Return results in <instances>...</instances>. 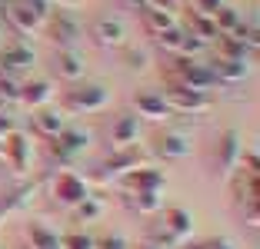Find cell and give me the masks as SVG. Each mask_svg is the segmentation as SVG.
Returning a JSON list of instances; mask_svg holds the SVG:
<instances>
[{
  "label": "cell",
  "mask_w": 260,
  "mask_h": 249,
  "mask_svg": "<svg viewBox=\"0 0 260 249\" xmlns=\"http://www.w3.org/2000/svg\"><path fill=\"white\" fill-rule=\"evenodd\" d=\"M210 20H214V27H217V37H230V33L240 27V20H244V17H240L237 10H230V7H220L214 17H210Z\"/></svg>",
  "instance_id": "4316f807"
},
{
  "label": "cell",
  "mask_w": 260,
  "mask_h": 249,
  "mask_svg": "<svg viewBox=\"0 0 260 249\" xmlns=\"http://www.w3.org/2000/svg\"><path fill=\"white\" fill-rule=\"evenodd\" d=\"M0 50H4V40H0Z\"/></svg>",
  "instance_id": "f6af8a7d"
},
{
  "label": "cell",
  "mask_w": 260,
  "mask_h": 249,
  "mask_svg": "<svg viewBox=\"0 0 260 249\" xmlns=\"http://www.w3.org/2000/svg\"><path fill=\"white\" fill-rule=\"evenodd\" d=\"M244 210H247V226L257 229V226H260V199H250V203H244Z\"/></svg>",
  "instance_id": "4dcf8cb0"
},
{
  "label": "cell",
  "mask_w": 260,
  "mask_h": 249,
  "mask_svg": "<svg viewBox=\"0 0 260 249\" xmlns=\"http://www.w3.org/2000/svg\"><path fill=\"white\" fill-rule=\"evenodd\" d=\"M27 246L30 249H60V236L47 226H30L27 229Z\"/></svg>",
  "instance_id": "484cf974"
},
{
  "label": "cell",
  "mask_w": 260,
  "mask_h": 249,
  "mask_svg": "<svg viewBox=\"0 0 260 249\" xmlns=\"http://www.w3.org/2000/svg\"><path fill=\"white\" fill-rule=\"evenodd\" d=\"M144 163H150V159H147V153H140L137 146H127V150H110L104 163L93 166V176H97V180H123L127 173H134V170H137V166H144Z\"/></svg>",
  "instance_id": "277c9868"
},
{
  "label": "cell",
  "mask_w": 260,
  "mask_h": 249,
  "mask_svg": "<svg viewBox=\"0 0 260 249\" xmlns=\"http://www.w3.org/2000/svg\"><path fill=\"white\" fill-rule=\"evenodd\" d=\"M4 20H7L17 33H27V37H34V33L40 30V23H44V20H40V17L30 10V7H23L20 0L7 4V10H4Z\"/></svg>",
  "instance_id": "4fadbf2b"
},
{
  "label": "cell",
  "mask_w": 260,
  "mask_h": 249,
  "mask_svg": "<svg viewBox=\"0 0 260 249\" xmlns=\"http://www.w3.org/2000/svg\"><path fill=\"white\" fill-rule=\"evenodd\" d=\"M123 199H127L130 210L140 213V216H150V213H160L164 210L160 193H123Z\"/></svg>",
  "instance_id": "603a6c76"
},
{
  "label": "cell",
  "mask_w": 260,
  "mask_h": 249,
  "mask_svg": "<svg viewBox=\"0 0 260 249\" xmlns=\"http://www.w3.org/2000/svg\"><path fill=\"white\" fill-rule=\"evenodd\" d=\"M137 140H140V116H134V113L114 116V123H110V130H107L110 150H127V146H137Z\"/></svg>",
  "instance_id": "9c48e42d"
},
{
  "label": "cell",
  "mask_w": 260,
  "mask_h": 249,
  "mask_svg": "<svg viewBox=\"0 0 260 249\" xmlns=\"http://www.w3.org/2000/svg\"><path fill=\"white\" fill-rule=\"evenodd\" d=\"M47 33H50V40H54L57 50H77V44H80V27L63 14L50 20V30Z\"/></svg>",
  "instance_id": "2e32d148"
},
{
  "label": "cell",
  "mask_w": 260,
  "mask_h": 249,
  "mask_svg": "<svg viewBox=\"0 0 260 249\" xmlns=\"http://www.w3.org/2000/svg\"><path fill=\"white\" fill-rule=\"evenodd\" d=\"M174 73L180 87H190V90H200V93H210L217 87L214 73H210V67H200L197 60H184V57H174Z\"/></svg>",
  "instance_id": "52a82bcc"
},
{
  "label": "cell",
  "mask_w": 260,
  "mask_h": 249,
  "mask_svg": "<svg viewBox=\"0 0 260 249\" xmlns=\"http://www.w3.org/2000/svg\"><path fill=\"white\" fill-rule=\"evenodd\" d=\"M210 73H214L217 83H244V80H250V63H247V60H223V57H217V60L210 63Z\"/></svg>",
  "instance_id": "e0dca14e"
},
{
  "label": "cell",
  "mask_w": 260,
  "mask_h": 249,
  "mask_svg": "<svg viewBox=\"0 0 260 249\" xmlns=\"http://www.w3.org/2000/svg\"><path fill=\"white\" fill-rule=\"evenodd\" d=\"M184 249H237L230 239L223 236H214V239H204V242H193V246H184Z\"/></svg>",
  "instance_id": "f546056e"
},
{
  "label": "cell",
  "mask_w": 260,
  "mask_h": 249,
  "mask_svg": "<svg viewBox=\"0 0 260 249\" xmlns=\"http://www.w3.org/2000/svg\"><path fill=\"white\" fill-rule=\"evenodd\" d=\"M17 100H20L27 110H44L47 100H54V83L50 80H27V83H20Z\"/></svg>",
  "instance_id": "9a60e30c"
},
{
  "label": "cell",
  "mask_w": 260,
  "mask_h": 249,
  "mask_svg": "<svg viewBox=\"0 0 260 249\" xmlns=\"http://www.w3.org/2000/svg\"><path fill=\"white\" fill-rule=\"evenodd\" d=\"M150 7H157V10H167V14H174L177 10V0H147Z\"/></svg>",
  "instance_id": "d590c367"
},
{
  "label": "cell",
  "mask_w": 260,
  "mask_h": 249,
  "mask_svg": "<svg viewBox=\"0 0 260 249\" xmlns=\"http://www.w3.org/2000/svg\"><path fill=\"white\" fill-rule=\"evenodd\" d=\"M240 153H244V140H240L237 130H223L214 143V170L227 180V176L237 173V163H240Z\"/></svg>",
  "instance_id": "5b68a950"
},
{
  "label": "cell",
  "mask_w": 260,
  "mask_h": 249,
  "mask_svg": "<svg viewBox=\"0 0 260 249\" xmlns=\"http://www.w3.org/2000/svg\"><path fill=\"white\" fill-rule=\"evenodd\" d=\"M50 196H54V203L70 206V210H74V206L80 203V199H87L90 193H87V180L80 173H74V170H60V173H54Z\"/></svg>",
  "instance_id": "8992f818"
},
{
  "label": "cell",
  "mask_w": 260,
  "mask_h": 249,
  "mask_svg": "<svg viewBox=\"0 0 260 249\" xmlns=\"http://www.w3.org/2000/svg\"><path fill=\"white\" fill-rule=\"evenodd\" d=\"M54 146H60L67 156H77L80 150L90 146V130L87 127H63V133L54 140Z\"/></svg>",
  "instance_id": "ffe728a7"
},
{
  "label": "cell",
  "mask_w": 260,
  "mask_h": 249,
  "mask_svg": "<svg viewBox=\"0 0 260 249\" xmlns=\"http://www.w3.org/2000/svg\"><path fill=\"white\" fill-rule=\"evenodd\" d=\"M193 236V216L180 206H164L160 210V223L150 229L147 242L157 249H174V246H184L187 239Z\"/></svg>",
  "instance_id": "6da1fadb"
},
{
  "label": "cell",
  "mask_w": 260,
  "mask_h": 249,
  "mask_svg": "<svg viewBox=\"0 0 260 249\" xmlns=\"http://www.w3.org/2000/svg\"><path fill=\"white\" fill-rule=\"evenodd\" d=\"M110 103V90L104 83H74L67 93H63V110L70 113H100V110H107Z\"/></svg>",
  "instance_id": "7a4b0ae2"
},
{
  "label": "cell",
  "mask_w": 260,
  "mask_h": 249,
  "mask_svg": "<svg viewBox=\"0 0 260 249\" xmlns=\"http://www.w3.org/2000/svg\"><path fill=\"white\" fill-rule=\"evenodd\" d=\"M57 73L70 83H80L84 80V60L77 50H57Z\"/></svg>",
  "instance_id": "44dd1931"
},
{
  "label": "cell",
  "mask_w": 260,
  "mask_h": 249,
  "mask_svg": "<svg viewBox=\"0 0 260 249\" xmlns=\"http://www.w3.org/2000/svg\"><path fill=\"white\" fill-rule=\"evenodd\" d=\"M217 47H220L217 57H223V60H247L253 53V47H247L244 40H237V37H217Z\"/></svg>",
  "instance_id": "d4e9b609"
},
{
  "label": "cell",
  "mask_w": 260,
  "mask_h": 249,
  "mask_svg": "<svg viewBox=\"0 0 260 249\" xmlns=\"http://www.w3.org/2000/svg\"><path fill=\"white\" fill-rule=\"evenodd\" d=\"M0 4H4V7H7V4H14V0H0Z\"/></svg>",
  "instance_id": "ee69618b"
},
{
  "label": "cell",
  "mask_w": 260,
  "mask_h": 249,
  "mask_svg": "<svg viewBox=\"0 0 260 249\" xmlns=\"http://www.w3.org/2000/svg\"><path fill=\"white\" fill-rule=\"evenodd\" d=\"M4 146H7V136H0V159H4Z\"/></svg>",
  "instance_id": "ab89813d"
},
{
  "label": "cell",
  "mask_w": 260,
  "mask_h": 249,
  "mask_svg": "<svg viewBox=\"0 0 260 249\" xmlns=\"http://www.w3.org/2000/svg\"><path fill=\"white\" fill-rule=\"evenodd\" d=\"M34 63H37V53L30 50V47L23 44H14V47H4L0 50V73H23V70H30Z\"/></svg>",
  "instance_id": "30bf717a"
},
{
  "label": "cell",
  "mask_w": 260,
  "mask_h": 249,
  "mask_svg": "<svg viewBox=\"0 0 260 249\" xmlns=\"http://www.w3.org/2000/svg\"><path fill=\"white\" fill-rule=\"evenodd\" d=\"M60 4H80V0H60Z\"/></svg>",
  "instance_id": "7bdbcfd3"
},
{
  "label": "cell",
  "mask_w": 260,
  "mask_h": 249,
  "mask_svg": "<svg viewBox=\"0 0 260 249\" xmlns=\"http://www.w3.org/2000/svg\"><path fill=\"white\" fill-rule=\"evenodd\" d=\"M7 106H10V97L0 90V113H7Z\"/></svg>",
  "instance_id": "74e56055"
},
{
  "label": "cell",
  "mask_w": 260,
  "mask_h": 249,
  "mask_svg": "<svg viewBox=\"0 0 260 249\" xmlns=\"http://www.w3.org/2000/svg\"><path fill=\"white\" fill-rule=\"evenodd\" d=\"M60 249H97V239L90 233H63Z\"/></svg>",
  "instance_id": "f1b7e54d"
},
{
  "label": "cell",
  "mask_w": 260,
  "mask_h": 249,
  "mask_svg": "<svg viewBox=\"0 0 260 249\" xmlns=\"http://www.w3.org/2000/svg\"><path fill=\"white\" fill-rule=\"evenodd\" d=\"M137 249H157V246H150V242H140V246Z\"/></svg>",
  "instance_id": "60d3db41"
},
{
  "label": "cell",
  "mask_w": 260,
  "mask_h": 249,
  "mask_svg": "<svg viewBox=\"0 0 260 249\" xmlns=\"http://www.w3.org/2000/svg\"><path fill=\"white\" fill-rule=\"evenodd\" d=\"M97 249H127V239H123V236H117V233H107L104 239L97 242Z\"/></svg>",
  "instance_id": "1f68e13d"
},
{
  "label": "cell",
  "mask_w": 260,
  "mask_h": 249,
  "mask_svg": "<svg viewBox=\"0 0 260 249\" xmlns=\"http://www.w3.org/2000/svg\"><path fill=\"white\" fill-rule=\"evenodd\" d=\"M164 103L174 110V113H187V116H204L210 106H214V100L207 97V93L200 90H190V87H180V83L170 80L167 87H164Z\"/></svg>",
  "instance_id": "3957f363"
},
{
  "label": "cell",
  "mask_w": 260,
  "mask_h": 249,
  "mask_svg": "<svg viewBox=\"0 0 260 249\" xmlns=\"http://www.w3.org/2000/svg\"><path fill=\"white\" fill-rule=\"evenodd\" d=\"M90 37L97 40V47H110V50H120L123 44H127V30H123L120 20H93L90 27Z\"/></svg>",
  "instance_id": "5bb4252c"
},
{
  "label": "cell",
  "mask_w": 260,
  "mask_h": 249,
  "mask_svg": "<svg viewBox=\"0 0 260 249\" xmlns=\"http://www.w3.org/2000/svg\"><path fill=\"white\" fill-rule=\"evenodd\" d=\"M4 10H7V7H4V4H0V20H4Z\"/></svg>",
  "instance_id": "b9f144b4"
},
{
  "label": "cell",
  "mask_w": 260,
  "mask_h": 249,
  "mask_svg": "<svg viewBox=\"0 0 260 249\" xmlns=\"http://www.w3.org/2000/svg\"><path fill=\"white\" fill-rule=\"evenodd\" d=\"M20 4H23V7H30L40 20H47V14H50V0H20Z\"/></svg>",
  "instance_id": "d6a6232c"
},
{
  "label": "cell",
  "mask_w": 260,
  "mask_h": 249,
  "mask_svg": "<svg viewBox=\"0 0 260 249\" xmlns=\"http://www.w3.org/2000/svg\"><path fill=\"white\" fill-rule=\"evenodd\" d=\"M14 120H10V116L7 113H0V136H10V133H14Z\"/></svg>",
  "instance_id": "8d00e7d4"
},
{
  "label": "cell",
  "mask_w": 260,
  "mask_h": 249,
  "mask_svg": "<svg viewBox=\"0 0 260 249\" xmlns=\"http://www.w3.org/2000/svg\"><path fill=\"white\" fill-rule=\"evenodd\" d=\"M117 183H120L123 193H164V173L157 170V166H150V163L137 166L134 173H127Z\"/></svg>",
  "instance_id": "ba28073f"
},
{
  "label": "cell",
  "mask_w": 260,
  "mask_h": 249,
  "mask_svg": "<svg viewBox=\"0 0 260 249\" xmlns=\"http://www.w3.org/2000/svg\"><path fill=\"white\" fill-rule=\"evenodd\" d=\"M120 4H127V7H137V10L147 7V0H120Z\"/></svg>",
  "instance_id": "f35d334b"
},
{
  "label": "cell",
  "mask_w": 260,
  "mask_h": 249,
  "mask_svg": "<svg viewBox=\"0 0 260 249\" xmlns=\"http://www.w3.org/2000/svg\"><path fill=\"white\" fill-rule=\"evenodd\" d=\"M187 30H190V37L204 40V44L217 40V27H214V20H210L207 14H197V10H190V14H187Z\"/></svg>",
  "instance_id": "cb8c5ba5"
},
{
  "label": "cell",
  "mask_w": 260,
  "mask_h": 249,
  "mask_svg": "<svg viewBox=\"0 0 260 249\" xmlns=\"http://www.w3.org/2000/svg\"><path fill=\"white\" fill-rule=\"evenodd\" d=\"M220 7H223V0H197V7H193V10H197V14H207V17H214V14H217Z\"/></svg>",
  "instance_id": "836d02e7"
},
{
  "label": "cell",
  "mask_w": 260,
  "mask_h": 249,
  "mask_svg": "<svg viewBox=\"0 0 260 249\" xmlns=\"http://www.w3.org/2000/svg\"><path fill=\"white\" fill-rule=\"evenodd\" d=\"M27 159H30L27 136L14 130V133L7 136V146H4V163L10 166V173H14V176H23V173H27Z\"/></svg>",
  "instance_id": "8fae6325"
},
{
  "label": "cell",
  "mask_w": 260,
  "mask_h": 249,
  "mask_svg": "<svg viewBox=\"0 0 260 249\" xmlns=\"http://www.w3.org/2000/svg\"><path fill=\"white\" fill-rule=\"evenodd\" d=\"M100 213H104V206H100L97 199H90V196L80 199V203L74 206V219H77V223H93Z\"/></svg>",
  "instance_id": "83f0119b"
},
{
  "label": "cell",
  "mask_w": 260,
  "mask_h": 249,
  "mask_svg": "<svg viewBox=\"0 0 260 249\" xmlns=\"http://www.w3.org/2000/svg\"><path fill=\"white\" fill-rule=\"evenodd\" d=\"M30 127H34V133H37V136H44V140H50V143H54L57 136L63 133V116L54 113V110H34Z\"/></svg>",
  "instance_id": "d6986e66"
},
{
  "label": "cell",
  "mask_w": 260,
  "mask_h": 249,
  "mask_svg": "<svg viewBox=\"0 0 260 249\" xmlns=\"http://www.w3.org/2000/svg\"><path fill=\"white\" fill-rule=\"evenodd\" d=\"M123 60H127L130 67H144V63H147V57H144L140 50H127V53H123Z\"/></svg>",
  "instance_id": "e575fe53"
},
{
  "label": "cell",
  "mask_w": 260,
  "mask_h": 249,
  "mask_svg": "<svg viewBox=\"0 0 260 249\" xmlns=\"http://www.w3.org/2000/svg\"><path fill=\"white\" fill-rule=\"evenodd\" d=\"M144 27H147V33H150V37L157 40L160 33L174 30V27H177V20H174V14H167V10L147 7V10H144Z\"/></svg>",
  "instance_id": "7402d4cb"
},
{
  "label": "cell",
  "mask_w": 260,
  "mask_h": 249,
  "mask_svg": "<svg viewBox=\"0 0 260 249\" xmlns=\"http://www.w3.org/2000/svg\"><path fill=\"white\" fill-rule=\"evenodd\" d=\"M153 146L164 159H184L190 153V136L180 133V130H164V133H157Z\"/></svg>",
  "instance_id": "7c38bea8"
},
{
  "label": "cell",
  "mask_w": 260,
  "mask_h": 249,
  "mask_svg": "<svg viewBox=\"0 0 260 249\" xmlns=\"http://www.w3.org/2000/svg\"><path fill=\"white\" fill-rule=\"evenodd\" d=\"M134 106H137V113L144 116V120H170V116H174V110L164 103L160 93H137V97H134Z\"/></svg>",
  "instance_id": "ac0fdd59"
}]
</instances>
